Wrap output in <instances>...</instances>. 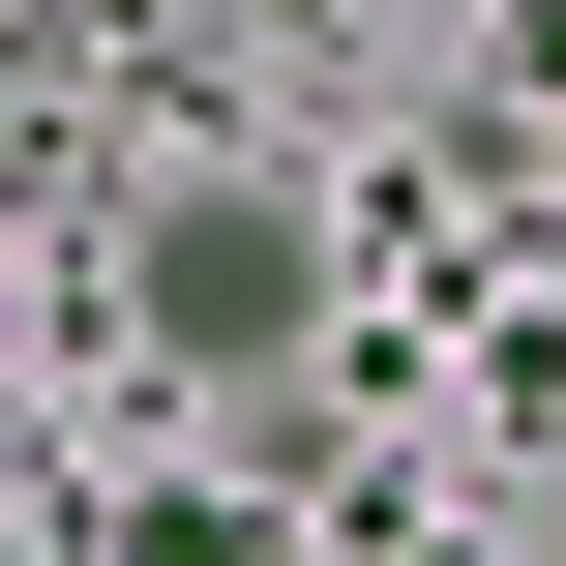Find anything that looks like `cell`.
<instances>
[{"label":"cell","mask_w":566,"mask_h":566,"mask_svg":"<svg viewBox=\"0 0 566 566\" xmlns=\"http://www.w3.org/2000/svg\"><path fill=\"white\" fill-rule=\"evenodd\" d=\"M149 328H179V358H298V209H269V179L149 209Z\"/></svg>","instance_id":"6da1fadb"}]
</instances>
